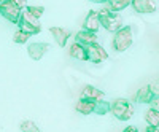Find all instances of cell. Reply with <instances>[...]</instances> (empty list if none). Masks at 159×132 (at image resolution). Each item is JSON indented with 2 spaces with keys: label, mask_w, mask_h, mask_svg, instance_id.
<instances>
[{
  "label": "cell",
  "mask_w": 159,
  "mask_h": 132,
  "mask_svg": "<svg viewBox=\"0 0 159 132\" xmlns=\"http://www.w3.org/2000/svg\"><path fill=\"white\" fill-rule=\"evenodd\" d=\"M27 8L25 0H5L0 3V15H2L7 21L18 24L22 15V8Z\"/></svg>",
  "instance_id": "cell-1"
},
{
  "label": "cell",
  "mask_w": 159,
  "mask_h": 132,
  "mask_svg": "<svg viewBox=\"0 0 159 132\" xmlns=\"http://www.w3.org/2000/svg\"><path fill=\"white\" fill-rule=\"evenodd\" d=\"M100 15V24L105 30L113 32L116 34L118 30H121L124 25H123V16L119 13H113L108 8H102V11H99Z\"/></svg>",
  "instance_id": "cell-2"
},
{
  "label": "cell",
  "mask_w": 159,
  "mask_h": 132,
  "mask_svg": "<svg viewBox=\"0 0 159 132\" xmlns=\"http://www.w3.org/2000/svg\"><path fill=\"white\" fill-rule=\"evenodd\" d=\"M132 42H134V32H132V27H130V25H124L121 30H118V32L113 35L111 46H113L115 51L123 52V51H126L127 48H130Z\"/></svg>",
  "instance_id": "cell-3"
},
{
  "label": "cell",
  "mask_w": 159,
  "mask_h": 132,
  "mask_svg": "<svg viewBox=\"0 0 159 132\" xmlns=\"http://www.w3.org/2000/svg\"><path fill=\"white\" fill-rule=\"evenodd\" d=\"M134 105L126 99H116L111 103V113L118 118L119 121H127L134 116Z\"/></svg>",
  "instance_id": "cell-4"
},
{
  "label": "cell",
  "mask_w": 159,
  "mask_h": 132,
  "mask_svg": "<svg viewBox=\"0 0 159 132\" xmlns=\"http://www.w3.org/2000/svg\"><path fill=\"white\" fill-rule=\"evenodd\" d=\"M19 25V30L29 34V35H35V34H40L42 32V24H40V19L34 18L29 11L22 10V15H21V19L18 22Z\"/></svg>",
  "instance_id": "cell-5"
},
{
  "label": "cell",
  "mask_w": 159,
  "mask_h": 132,
  "mask_svg": "<svg viewBox=\"0 0 159 132\" xmlns=\"http://www.w3.org/2000/svg\"><path fill=\"white\" fill-rule=\"evenodd\" d=\"M86 49H88V61L94 62V64H100L102 61L108 59V52L105 51L100 45H97V43L88 46Z\"/></svg>",
  "instance_id": "cell-6"
},
{
  "label": "cell",
  "mask_w": 159,
  "mask_h": 132,
  "mask_svg": "<svg viewBox=\"0 0 159 132\" xmlns=\"http://www.w3.org/2000/svg\"><path fill=\"white\" fill-rule=\"evenodd\" d=\"M100 15H99V11H89L88 13V16L83 22V27L84 30L88 32H92V34H96L99 29H100Z\"/></svg>",
  "instance_id": "cell-7"
},
{
  "label": "cell",
  "mask_w": 159,
  "mask_h": 132,
  "mask_svg": "<svg viewBox=\"0 0 159 132\" xmlns=\"http://www.w3.org/2000/svg\"><path fill=\"white\" fill-rule=\"evenodd\" d=\"M48 49H51V46L48 43H30L27 48V52H29L30 59L40 61L48 52Z\"/></svg>",
  "instance_id": "cell-8"
},
{
  "label": "cell",
  "mask_w": 159,
  "mask_h": 132,
  "mask_svg": "<svg viewBox=\"0 0 159 132\" xmlns=\"http://www.w3.org/2000/svg\"><path fill=\"white\" fill-rule=\"evenodd\" d=\"M81 99H88L92 102H100L105 99V92L94 88V86H84L81 91Z\"/></svg>",
  "instance_id": "cell-9"
},
{
  "label": "cell",
  "mask_w": 159,
  "mask_h": 132,
  "mask_svg": "<svg viewBox=\"0 0 159 132\" xmlns=\"http://www.w3.org/2000/svg\"><path fill=\"white\" fill-rule=\"evenodd\" d=\"M132 7L137 13H142V15H148V13H153L157 7L156 2L153 0H134L132 2Z\"/></svg>",
  "instance_id": "cell-10"
},
{
  "label": "cell",
  "mask_w": 159,
  "mask_h": 132,
  "mask_svg": "<svg viewBox=\"0 0 159 132\" xmlns=\"http://www.w3.org/2000/svg\"><path fill=\"white\" fill-rule=\"evenodd\" d=\"M49 32H51L52 37H54L56 43H57L61 48H64L65 45H67V40L70 38V32H69L67 29H64V27H51Z\"/></svg>",
  "instance_id": "cell-11"
},
{
  "label": "cell",
  "mask_w": 159,
  "mask_h": 132,
  "mask_svg": "<svg viewBox=\"0 0 159 132\" xmlns=\"http://www.w3.org/2000/svg\"><path fill=\"white\" fill-rule=\"evenodd\" d=\"M75 42L80 43V45H83V46H91V45H94L97 42V35L96 34H92V32H88V30H80L75 37Z\"/></svg>",
  "instance_id": "cell-12"
},
{
  "label": "cell",
  "mask_w": 159,
  "mask_h": 132,
  "mask_svg": "<svg viewBox=\"0 0 159 132\" xmlns=\"http://www.w3.org/2000/svg\"><path fill=\"white\" fill-rule=\"evenodd\" d=\"M154 94H153V91H151V86H143L140 88L137 92H135V96H134V100L137 103H151Z\"/></svg>",
  "instance_id": "cell-13"
},
{
  "label": "cell",
  "mask_w": 159,
  "mask_h": 132,
  "mask_svg": "<svg viewBox=\"0 0 159 132\" xmlns=\"http://www.w3.org/2000/svg\"><path fill=\"white\" fill-rule=\"evenodd\" d=\"M75 108H76L78 113H81V115L94 113V110H96V102L88 100V99H80V100L75 103Z\"/></svg>",
  "instance_id": "cell-14"
},
{
  "label": "cell",
  "mask_w": 159,
  "mask_h": 132,
  "mask_svg": "<svg viewBox=\"0 0 159 132\" xmlns=\"http://www.w3.org/2000/svg\"><path fill=\"white\" fill-rule=\"evenodd\" d=\"M69 54H70L72 57L78 59V61H88V49H86V46L80 45V43H76V42L70 46Z\"/></svg>",
  "instance_id": "cell-15"
},
{
  "label": "cell",
  "mask_w": 159,
  "mask_h": 132,
  "mask_svg": "<svg viewBox=\"0 0 159 132\" xmlns=\"http://www.w3.org/2000/svg\"><path fill=\"white\" fill-rule=\"evenodd\" d=\"M129 5H132L130 0H111V2L107 3V7H105V8H108V10L113 11V13H118V11L127 8Z\"/></svg>",
  "instance_id": "cell-16"
},
{
  "label": "cell",
  "mask_w": 159,
  "mask_h": 132,
  "mask_svg": "<svg viewBox=\"0 0 159 132\" xmlns=\"http://www.w3.org/2000/svg\"><path fill=\"white\" fill-rule=\"evenodd\" d=\"M145 121L148 123L150 127H157L159 129V113L153 108H150L147 113H145Z\"/></svg>",
  "instance_id": "cell-17"
},
{
  "label": "cell",
  "mask_w": 159,
  "mask_h": 132,
  "mask_svg": "<svg viewBox=\"0 0 159 132\" xmlns=\"http://www.w3.org/2000/svg\"><path fill=\"white\" fill-rule=\"evenodd\" d=\"M110 110H111V103H108L107 100L96 102V110H94V113H97V115H107Z\"/></svg>",
  "instance_id": "cell-18"
},
{
  "label": "cell",
  "mask_w": 159,
  "mask_h": 132,
  "mask_svg": "<svg viewBox=\"0 0 159 132\" xmlns=\"http://www.w3.org/2000/svg\"><path fill=\"white\" fill-rule=\"evenodd\" d=\"M19 127H21V130H22V132H40L38 126H37L34 121H30V120H25V121H22Z\"/></svg>",
  "instance_id": "cell-19"
},
{
  "label": "cell",
  "mask_w": 159,
  "mask_h": 132,
  "mask_svg": "<svg viewBox=\"0 0 159 132\" xmlns=\"http://www.w3.org/2000/svg\"><path fill=\"white\" fill-rule=\"evenodd\" d=\"M29 37H30L29 34H25V32H22V30H16L15 35H13V42L22 45V43H25V42L29 40Z\"/></svg>",
  "instance_id": "cell-20"
},
{
  "label": "cell",
  "mask_w": 159,
  "mask_h": 132,
  "mask_svg": "<svg viewBox=\"0 0 159 132\" xmlns=\"http://www.w3.org/2000/svg\"><path fill=\"white\" fill-rule=\"evenodd\" d=\"M25 11H29L34 18L40 19V18H42V15H43V11H45V8L43 7H27V8H25Z\"/></svg>",
  "instance_id": "cell-21"
},
{
  "label": "cell",
  "mask_w": 159,
  "mask_h": 132,
  "mask_svg": "<svg viewBox=\"0 0 159 132\" xmlns=\"http://www.w3.org/2000/svg\"><path fill=\"white\" fill-rule=\"evenodd\" d=\"M150 105H151V108H153V110H156V112L159 113V96H154Z\"/></svg>",
  "instance_id": "cell-22"
},
{
  "label": "cell",
  "mask_w": 159,
  "mask_h": 132,
  "mask_svg": "<svg viewBox=\"0 0 159 132\" xmlns=\"http://www.w3.org/2000/svg\"><path fill=\"white\" fill-rule=\"evenodd\" d=\"M151 86V91H153V94L154 96H159V78L156 81H153V84H150Z\"/></svg>",
  "instance_id": "cell-23"
},
{
  "label": "cell",
  "mask_w": 159,
  "mask_h": 132,
  "mask_svg": "<svg viewBox=\"0 0 159 132\" xmlns=\"http://www.w3.org/2000/svg\"><path fill=\"white\" fill-rule=\"evenodd\" d=\"M123 132H139V129H137L135 126H127Z\"/></svg>",
  "instance_id": "cell-24"
},
{
  "label": "cell",
  "mask_w": 159,
  "mask_h": 132,
  "mask_svg": "<svg viewBox=\"0 0 159 132\" xmlns=\"http://www.w3.org/2000/svg\"><path fill=\"white\" fill-rule=\"evenodd\" d=\"M145 132H159V129H157V127H150V126H148L147 129H145Z\"/></svg>",
  "instance_id": "cell-25"
}]
</instances>
